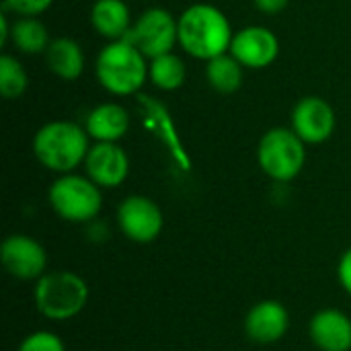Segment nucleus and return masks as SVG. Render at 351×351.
Returning a JSON list of instances; mask_svg holds the SVG:
<instances>
[{"label": "nucleus", "instance_id": "obj_26", "mask_svg": "<svg viewBox=\"0 0 351 351\" xmlns=\"http://www.w3.org/2000/svg\"><path fill=\"white\" fill-rule=\"evenodd\" d=\"M10 29H12V25H8L6 14H0V45H4L10 39Z\"/></svg>", "mask_w": 351, "mask_h": 351}, {"label": "nucleus", "instance_id": "obj_12", "mask_svg": "<svg viewBox=\"0 0 351 351\" xmlns=\"http://www.w3.org/2000/svg\"><path fill=\"white\" fill-rule=\"evenodd\" d=\"M84 171L101 189L119 187L130 175L128 152L117 142H95L84 158Z\"/></svg>", "mask_w": 351, "mask_h": 351}, {"label": "nucleus", "instance_id": "obj_4", "mask_svg": "<svg viewBox=\"0 0 351 351\" xmlns=\"http://www.w3.org/2000/svg\"><path fill=\"white\" fill-rule=\"evenodd\" d=\"M99 84L117 97L138 93L148 80V58L130 41H109L95 60Z\"/></svg>", "mask_w": 351, "mask_h": 351}, {"label": "nucleus", "instance_id": "obj_25", "mask_svg": "<svg viewBox=\"0 0 351 351\" xmlns=\"http://www.w3.org/2000/svg\"><path fill=\"white\" fill-rule=\"evenodd\" d=\"M290 0H255V6L265 14H278L288 6Z\"/></svg>", "mask_w": 351, "mask_h": 351}, {"label": "nucleus", "instance_id": "obj_5", "mask_svg": "<svg viewBox=\"0 0 351 351\" xmlns=\"http://www.w3.org/2000/svg\"><path fill=\"white\" fill-rule=\"evenodd\" d=\"M47 202L58 218L70 224H88L95 222L103 210L101 187L90 181L86 175L66 173L60 175L47 191Z\"/></svg>", "mask_w": 351, "mask_h": 351}, {"label": "nucleus", "instance_id": "obj_8", "mask_svg": "<svg viewBox=\"0 0 351 351\" xmlns=\"http://www.w3.org/2000/svg\"><path fill=\"white\" fill-rule=\"evenodd\" d=\"M117 226L128 241L150 245L165 228V214L154 199L146 195H128L117 208Z\"/></svg>", "mask_w": 351, "mask_h": 351}, {"label": "nucleus", "instance_id": "obj_19", "mask_svg": "<svg viewBox=\"0 0 351 351\" xmlns=\"http://www.w3.org/2000/svg\"><path fill=\"white\" fill-rule=\"evenodd\" d=\"M10 41L21 53H45L49 47V31L37 16H21L12 23Z\"/></svg>", "mask_w": 351, "mask_h": 351}, {"label": "nucleus", "instance_id": "obj_9", "mask_svg": "<svg viewBox=\"0 0 351 351\" xmlns=\"http://www.w3.org/2000/svg\"><path fill=\"white\" fill-rule=\"evenodd\" d=\"M0 263L8 276L21 282H37L47 274V251L45 247L29 234H10L2 241Z\"/></svg>", "mask_w": 351, "mask_h": 351}, {"label": "nucleus", "instance_id": "obj_1", "mask_svg": "<svg viewBox=\"0 0 351 351\" xmlns=\"http://www.w3.org/2000/svg\"><path fill=\"white\" fill-rule=\"evenodd\" d=\"M232 37L228 16L214 4H191L179 16V45L191 58L210 62L228 53Z\"/></svg>", "mask_w": 351, "mask_h": 351}, {"label": "nucleus", "instance_id": "obj_6", "mask_svg": "<svg viewBox=\"0 0 351 351\" xmlns=\"http://www.w3.org/2000/svg\"><path fill=\"white\" fill-rule=\"evenodd\" d=\"M306 144L292 128H271L257 146V162L261 171L276 183L294 181L306 162Z\"/></svg>", "mask_w": 351, "mask_h": 351}, {"label": "nucleus", "instance_id": "obj_14", "mask_svg": "<svg viewBox=\"0 0 351 351\" xmlns=\"http://www.w3.org/2000/svg\"><path fill=\"white\" fill-rule=\"evenodd\" d=\"M308 337L319 351H351V319L339 308H323L313 315Z\"/></svg>", "mask_w": 351, "mask_h": 351}, {"label": "nucleus", "instance_id": "obj_23", "mask_svg": "<svg viewBox=\"0 0 351 351\" xmlns=\"http://www.w3.org/2000/svg\"><path fill=\"white\" fill-rule=\"evenodd\" d=\"M51 4L53 0H4V8L21 16H37L45 12Z\"/></svg>", "mask_w": 351, "mask_h": 351}, {"label": "nucleus", "instance_id": "obj_20", "mask_svg": "<svg viewBox=\"0 0 351 351\" xmlns=\"http://www.w3.org/2000/svg\"><path fill=\"white\" fill-rule=\"evenodd\" d=\"M185 76H187L185 62L173 51L156 56L148 64V78L160 90H177V88H181L183 82H185Z\"/></svg>", "mask_w": 351, "mask_h": 351}, {"label": "nucleus", "instance_id": "obj_24", "mask_svg": "<svg viewBox=\"0 0 351 351\" xmlns=\"http://www.w3.org/2000/svg\"><path fill=\"white\" fill-rule=\"evenodd\" d=\"M337 282L343 288V292H348L351 296V247L348 251H343V255L339 257V263H337Z\"/></svg>", "mask_w": 351, "mask_h": 351}, {"label": "nucleus", "instance_id": "obj_3", "mask_svg": "<svg viewBox=\"0 0 351 351\" xmlns=\"http://www.w3.org/2000/svg\"><path fill=\"white\" fill-rule=\"evenodd\" d=\"M88 284L72 269H53L43 274L33 288V304L37 313L51 323L76 319L88 304Z\"/></svg>", "mask_w": 351, "mask_h": 351}, {"label": "nucleus", "instance_id": "obj_17", "mask_svg": "<svg viewBox=\"0 0 351 351\" xmlns=\"http://www.w3.org/2000/svg\"><path fill=\"white\" fill-rule=\"evenodd\" d=\"M45 62L47 68L62 80H76L84 72L82 47L70 37L51 39L49 47L45 49Z\"/></svg>", "mask_w": 351, "mask_h": 351}, {"label": "nucleus", "instance_id": "obj_18", "mask_svg": "<svg viewBox=\"0 0 351 351\" xmlns=\"http://www.w3.org/2000/svg\"><path fill=\"white\" fill-rule=\"evenodd\" d=\"M206 78L210 86L222 95H232L241 88L245 78V66L228 51L206 62Z\"/></svg>", "mask_w": 351, "mask_h": 351}, {"label": "nucleus", "instance_id": "obj_11", "mask_svg": "<svg viewBox=\"0 0 351 351\" xmlns=\"http://www.w3.org/2000/svg\"><path fill=\"white\" fill-rule=\"evenodd\" d=\"M290 123L304 144H323L335 132V111L321 97H304L294 105Z\"/></svg>", "mask_w": 351, "mask_h": 351}, {"label": "nucleus", "instance_id": "obj_15", "mask_svg": "<svg viewBox=\"0 0 351 351\" xmlns=\"http://www.w3.org/2000/svg\"><path fill=\"white\" fill-rule=\"evenodd\" d=\"M84 130L95 142H119L130 130V113L119 103H101L88 111Z\"/></svg>", "mask_w": 351, "mask_h": 351}, {"label": "nucleus", "instance_id": "obj_2", "mask_svg": "<svg viewBox=\"0 0 351 351\" xmlns=\"http://www.w3.org/2000/svg\"><path fill=\"white\" fill-rule=\"evenodd\" d=\"M88 134L82 125L66 119H56L41 125L33 138V154L47 171L66 175L84 165L90 150Z\"/></svg>", "mask_w": 351, "mask_h": 351}, {"label": "nucleus", "instance_id": "obj_22", "mask_svg": "<svg viewBox=\"0 0 351 351\" xmlns=\"http://www.w3.org/2000/svg\"><path fill=\"white\" fill-rule=\"evenodd\" d=\"M16 351H66V343L53 331H33L23 337Z\"/></svg>", "mask_w": 351, "mask_h": 351}, {"label": "nucleus", "instance_id": "obj_21", "mask_svg": "<svg viewBox=\"0 0 351 351\" xmlns=\"http://www.w3.org/2000/svg\"><path fill=\"white\" fill-rule=\"evenodd\" d=\"M29 78L27 72L23 68V64L8 53L0 56V95L8 101L23 97V93L27 90Z\"/></svg>", "mask_w": 351, "mask_h": 351}, {"label": "nucleus", "instance_id": "obj_13", "mask_svg": "<svg viewBox=\"0 0 351 351\" xmlns=\"http://www.w3.org/2000/svg\"><path fill=\"white\" fill-rule=\"evenodd\" d=\"M290 329V313L280 300H259L245 317V333L253 343L271 346L286 337Z\"/></svg>", "mask_w": 351, "mask_h": 351}, {"label": "nucleus", "instance_id": "obj_7", "mask_svg": "<svg viewBox=\"0 0 351 351\" xmlns=\"http://www.w3.org/2000/svg\"><path fill=\"white\" fill-rule=\"evenodd\" d=\"M148 60L173 51L179 43V19L165 8L144 10L132 25L128 37Z\"/></svg>", "mask_w": 351, "mask_h": 351}, {"label": "nucleus", "instance_id": "obj_16", "mask_svg": "<svg viewBox=\"0 0 351 351\" xmlns=\"http://www.w3.org/2000/svg\"><path fill=\"white\" fill-rule=\"evenodd\" d=\"M90 25L93 29L109 39H125L132 29V12L123 0H97L90 8Z\"/></svg>", "mask_w": 351, "mask_h": 351}, {"label": "nucleus", "instance_id": "obj_10", "mask_svg": "<svg viewBox=\"0 0 351 351\" xmlns=\"http://www.w3.org/2000/svg\"><path fill=\"white\" fill-rule=\"evenodd\" d=\"M230 53L249 70H261L271 66L280 56L278 35L263 27L251 25L234 33L230 43Z\"/></svg>", "mask_w": 351, "mask_h": 351}]
</instances>
